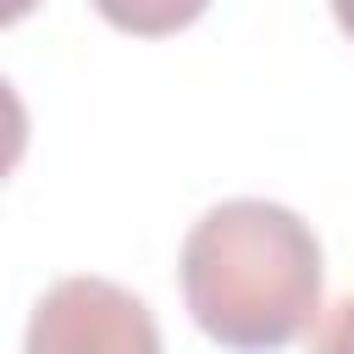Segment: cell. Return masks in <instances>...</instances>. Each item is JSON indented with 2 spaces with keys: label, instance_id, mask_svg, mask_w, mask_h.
I'll return each mask as SVG.
<instances>
[{
  "label": "cell",
  "instance_id": "6da1fadb",
  "mask_svg": "<svg viewBox=\"0 0 354 354\" xmlns=\"http://www.w3.org/2000/svg\"><path fill=\"white\" fill-rule=\"evenodd\" d=\"M177 282L210 343L266 354L310 332L321 315V243L271 199H227L183 238Z\"/></svg>",
  "mask_w": 354,
  "mask_h": 354
},
{
  "label": "cell",
  "instance_id": "7a4b0ae2",
  "mask_svg": "<svg viewBox=\"0 0 354 354\" xmlns=\"http://www.w3.org/2000/svg\"><path fill=\"white\" fill-rule=\"evenodd\" d=\"M22 354H160V332L127 288L105 277H66L33 304Z\"/></svg>",
  "mask_w": 354,
  "mask_h": 354
},
{
  "label": "cell",
  "instance_id": "3957f363",
  "mask_svg": "<svg viewBox=\"0 0 354 354\" xmlns=\"http://www.w3.org/2000/svg\"><path fill=\"white\" fill-rule=\"evenodd\" d=\"M310 354H354V293L337 299V304L326 310V321L315 326Z\"/></svg>",
  "mask_w": 354,
  "mask_h": 354
}]
</instances>
